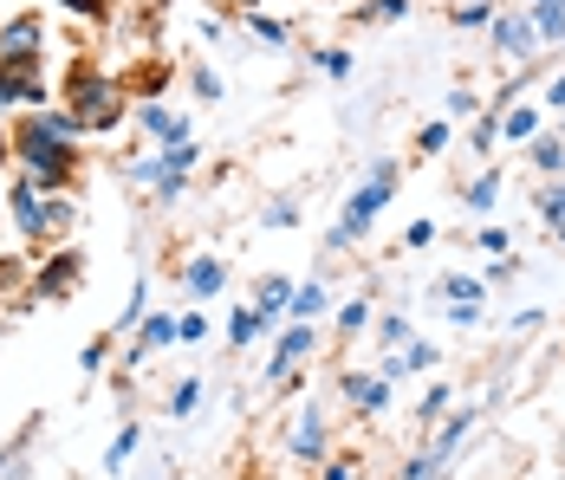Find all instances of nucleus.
I'll return each mask as SVG.
<instances>
[{"label": "nucleus", "mask_w": 565, "mask_h": 480, "mask_svg": "<svg viewBox=\"0 0 565 480\" xmlns=\"http://www.w3.org/2000/svg\"><path fill=\"white\" fill-rule=\"evenodd\" d=\"M540 209H546L553 227H565V182H559V189H546V202H540Z\"/></svg>", "instance_id": "23"}, {"label": "nucleus", "mask_w": 565, "mask_h": 480, "mask_svg": "<svg viewBox=\"0 0 565 480\" xmlns=\"http://www.w3.org/2000/svg\"><path fill=\"white\" fill-rule=\"evenodd\" d=\"M391 189H396V162H371V182L344 202V221L332 227V247H344V241H358L371 221H377V209L391 202Z\"/></svg>", "instance_id": "2"}, {"label": "nucleus", "mask_w": 565, "mask_h": 480, "mask_svg": "<svg viewBox=\"0 0 565 480\" xmlns=\"http://www.w3.org/2000/svg\"><path fill=\"white\" fill-rule=\"evenodd\" d=\"M72 286H78V254H58L53 267L40 273V292H58V299H65Z\"/></svg>", "instance_id": "11"}, {"label": "nucleus", "mask_w": 565, "mask_h": 480, "mask_svg": "<svg viewBox=\"0 0 565 480\" xmlns=\"http://www.w3.org/2000/svg\"><path fill=\"white\" fill-rule=\"evenodd\" d=\"M344 396H351V403H358V409H384V403H391V390H384V383H377V376H344Z\"/></svg>", "instance_id": "10"}, {"label": "nucleus", "mask_w": 565, "mask_h": 480, "mask_svg": "<svg viewBox=\"0 0 565 480\" xmlns=\"http://www.w3.org/2000/svg\"><path fill=\"white\" fill-rule=\"evenodd\" d=\"M195 98L215 105V98H222V78H215V72H195Z\"/></svg>", "instance_id": "26"}, {"label": "nucleus", "mask_w": 565, "mask_h": 480, "mask_svg": "<svg viewBox=\"0 0 565 480\" xmlns=\"http://www.w3.org/2000/svg\"><path fill=\"white\" fill-rule=\"evenodd\" d=\"M443 409H449V390H429V396H423V416H416V423H436Z\"/></svg>", "instance_id": "28"}, {"label": "nucleus", "mask_w": 565, "mask_h": 480, "mask_svg": "<svg viewBox=\"0 0 565 480\" xmlns=\"http://www.w3.org/2000/svg\"><path fill=\"white\" fill-rule=\"evenodd\" d=\"M494 189H501V182H494V175H481V182L468 189V209H488V202H494Z\"/></svg>", "instance_id": "27"}, {"label": "nucleus", "mask_w": 565, "mask_h": 480, "mask_svg": "<svg viewBox=\"0 0 565 480\" xmlns=\"http://www.w3.org/2000/svg\"><path fill=\"white\" fill-rule=\"evenodd\" d=\"M33 58H40V20H7L0 26V72L33 78Z\"/></svg>", "instance_id": "5"}, {"label": "nucleus", "mask_w": 565, "mask_h": 480, "mask_svg": "<svg viewBox=\"0 0 565 480\" xmlns=\"http://www.w3.org/2000/svg\"><path fill=\"white\" fill-rule=\"evenodd\" d=\"M0 105H13V78L7 72H0Z\"/></svg>", "instance_id": "35"}, {"label": "nucleus", "mask_w": 565, "mask_h": 480, "mask_svg": "<svg viewBox=\"0 0 565 480\" xmlns=\"http://www.w3.org/2000/svg\"><path fill=\"white\" fill-rule=\"evenodd\" d=\"M488 20V7L481 0H468V7H455V26H481Z\"/></svg>", "instance_id": "31"}, {"label": "nucleus", "mask_w": 565, "mask_h": 480, "mask_svg": "<svg viewBox=\"0 0 565 480\" xmlns=\"http://www.w3.org/2000/svg\"><path fill=\"white\" fill-rule=\"evenodd\" d=\"M533 130H540L533 110H508V137H533Z\"/></svg>", "instance_id": "24"}, {"label": "nucleus", "mask_w": 565, "mask_h": 480, "mask_svg": "<svg viewBox=\"0 0 565 480\" xmlns=\"http://www.w3.org/2000/svg\"><path fill=\"white\" fill-rule=\"evenodd\" d=\"M319 448H326V423H319V409H306V416L292 423V455H299V461H319Z\"/></svg>", "instance_id": "8"}, {"label": "nucleus", "mask_w": 565, "mask_h": 480, "mask_svg": "<svg viewBox=\"0 0 565 480\" xmlns=\"http://www.w3.org/2000/svg\"><path fill=\"white\" fill-rule=\"evenodd\" d=\"M533 162L559 175V169H565V143H559V137H540V143H533Z\"/></svg>", "instance_id": "18"}, {"label": "nucleus", "mask_w": 565, "mask_h": 480, "mask_svg": "<svg viewBox=\"0 0 565 480\" xmlns=\"http://www.w3.org/2000/svg\"><path fill=\"white\" fill-rule=\"evenodd\" d=\"M286 306L299 312V324H312V319H319V312H326V286H299V292H292Z\"/></svg>", "instance_id": "14"}, {"label": "nucleus", "mask_w": 565, "mask_h": 480, "mask_svg": "<svg viewBox=\"0 0 565 480\" xmlns=\"http://www.w3.org/2000/svg\"><path fill=\"white\" fill-rule=\"evenodd\" d=\"M306 351H312V324H292V331L280 338V358L267 364V371H274V383H292V371L306 364Z\"/></svg>", "instance_id": "6"}, {"label": "nucleus", "mask_w": 565, "mask_h": 480, "mask_svg": "<svg viewBox=\"0 0 565 480\" xmlns=\"http://www.w3.org/2000/svg\"><path fill=\"white\" fill-rule=\"evenodd\" d=\"M533 40H540V33H533V20H494V46H501V53H513V58H526L533 53Z\"/></svg>", "instance_id": "7"}, {"label": "nucleus", "mask_w": 565, "mask_h": 480, "mask_svg": "<svg viewBox=\"0 0 565 480\" xmlns=\"http://www.w3.org/2000/svg\"><path fill=\"white\" fill-rule=\"evenodd\" d=\"M117 105H124V92L117 85H98L85 65L72 72V124H92V130H111L117 124Z\"/></svg>", "instance_id": "3"}, {"label": "nucleus", "mask_w": 565, "mask_h": 480, "mask_svg": "<svg viewBox=\"0 0 565 480\" xmlns=\"http://www.w3.org/2000/svg\"><path fill=\"white\" fill-rule=\"evenodd\" d=\"M130 448H137V428H124V435L111 441V455H105V468H124V455H130Z\"/></svg>", "instance_id": "25"}, {"label": "nucleus", "mask_w": 565, "mask_h": 480, "mask_svg": "<svg viewBox=\"0 0 565 480\" xmlns=\"http://www.w3.org/2000/svg\"><path fill=\"white\" fill-rule=\"evenodd\" d=\"M443 292H449L455 306H481V279H468V273H455V279H443Z\"/></svg>", "instance_id": "17"}, {"label": "nucleus", "mask_w": 565, "mask_h": 480, "mask_svg": "<svg viewBox=\"0 0 565 480\" xmlns=\"http://www.w3.org/2000/svg\"><path fill=\"white\" fill-rule=\"evenodd\" d=\"M58 7H72V13H85V20H92V13H105V0H58Z\"/></svg>", "instance_id": "34"}, {"label": "nucleus", "mask_w": 565, "mask_h": 480, "mask_svg": "<svg viewBox=\"0 0 565 480\" xmlns=\"http://www.w3.org/2000/svg\"><path fill=\"white\" fill-rule=\"evenodd\" d=\"M326 480H351V461H339V468H326Z\"/></svg>", "instance_id": "36"}, {"label": "nucleus", "mask_w": 565, "mask_h": 480, "mask_svg": "<svg viewBox=\"0 0 565 480\" xmlns=\"http://www.w3.org/2000/svg\"><path fill=\"white\" fill-rule=\"evenodd\" d=\"M13 221H20L26 241H40V234H58V227L72 221V202H58V195L46 202L40 182H20V189H13Z\"/></svg>", "instance_id": "4"}, {"label": "nucleus", "mask_w": 565, "mask_h": 480, "mask_svg": "<svg viewBox=\"0 0 565 480\" xmlns=\"http://www.w3.org/2000/svg\"><path fill=\"white\" fill-rule=\"evenodd\" d=\"M286 299H292V286H286V279H267V286H260V312H267V319L280 312Z\"/></svg>", "instance_id": "19"}, {"label": "nucleus", "mask_w": 565, "mask_h": 480, "mask_svg": "<svg viewBox=\"0 0 565 480\" xmlns=\"http://www.w3.org/2000/svg\"><path fill=\"white\" fill-rule=\"evenodd\" d=\"M254 33H260L267 46H286V26H280V20H260V13H254Z\"/></svg>", "instance_id": "29"}, {"label": "nucleus", "mask_w": 565, "mask_h": 480, "mask_svg": "<svg viewBox=\"0 0 565 480\" xmlns=\"http://www.w3.org/2000/svg\"><path fill=\"white\" fill-rule=\"evenodd\" d=\"M222 286H227L222 260H195V267H189V292H222Z\"/></svg>", "instance_id": "12"}, {"label": "nucleus", "mask_w": 565, "mask_h": 480, "mask_svg": "<svg viewBox=\"0 0 565 480\" xmlns=\"http://www.w3.org/2000/svg\"><path fill=\"white\" fill-rule=\"evenodd\" d=\"M175 338V324L170 319H143V331H137V358H150L157 344H170Z\"/></svg>", "instance_id": "16"}, {"label": "nucleus", "mask_w": 565, "mask_h": 480, "mask_svg": "<svg viewBox=\"0 0 565 480\" xmlns=\"http://www.w3.org/2000/svg\"><path fill=\"white\" fill-rule=\"evenodd\" d=\"M553 105L565 110V72H559V78H553Z\"/></svg>", "instance_id": "37"}, {"label": "nucleus", "mask_w": 565, "mask_h": 480, "mask_svg": "<svg viewBox=\"0 0 565 480\" xmlns=\"http://www.w3.org/2000/svg\"><path fill=\"white\" fill-rule=\"evenodd\" d=\"M170 409H175V416H189V409H195V383H182V390H175Z\"/></svg>", "instance_id": "32"}, {"label": "nucleus", "mask_w": 565, "mask_h": 480, "mask_svg": "<svg viewBox=\"0 0 565 480\" xmlns=\"http://www.w3.org/2000/svg\"><path fill=\"white\" fill-rule=\"evenodd\" d=\"M403 7H409V0H377V7H371V20H396Z\"/></svg>", "instance_id": "33"}, {"label": "nucleus", "mask_w": 565, "mask_h": 480, "mask_svg": "<svg viewBox=\"0 0 565 480\" xmlns=\"http://www.w3.org/2000/svg\"><path fill=\"white\" fill-rule=\"evenodd\" d=\"M429 364H436V344H409L403 351V371H429Z\"/></svg>", "instance_id": "22"}, {"label": "nucleus", "mask_w": 565, "mask_h": 480, "mask_svg": "<svg viewBox=\"0 0 565 480\" xmlns=\"http://www.w3.org/2000/svg\"><path fill=\"white\" fill-rule=\"evenodd\" d=\"M0 162H7V143H0Z\"/></svg>", "instance_id": "38"}, {"label": "nucleus", "mask_w": 565, "mask_h": 480, "mask_svg": "<svg viewBox=\"0 0 565 480\" xmlns=\"http://www.w3.org/2000/svg\"><path fill=\"white\" fill-rule=\"evenodd\" d=\"M364 319H371V306H364V299H351V306H344V312H339V324H344V331H358V324H364Z\"/></svg>", "instance_id": "30"}, {"label": "nucleus", "mask_w": 565, "mask_h": 480, "mask_svg": "<svg viewBox=\"0 0 565 480\" xmlns=\"http://www.w3.org/2000/svg\"><path fill=\"white\" fill-rule=\"evenodd\" d=\"M260 324H267V312H260V306H254V312H234V331H227V338H234V344H247Z\"/></svg>", "instance_id": "20"}, {"label": "nucleus", "mask_w": 565, "mask_h": 480, "mask_svg": "<svg viewBox=\"0 0 565 480\" xmlns=\"http://www.w3.org/2000/svg\"><path fill=\"white\" fill-rule=\"evenodd\" d=\"M559 241H565V227H559Z\"/></svg>", "instance_id": "39"}, {"label": "nucleus", "mask_w": 565, "mask_h": 480, "mask_svg": "<svg viewBox=\"0 0 565 480\" xmlns=\"http://www.w3.org/2000/svg\"><path fill=\"white\" fill-rule=\"evenodd\" d=\"M533 33H540V40H559V33H565V0H540Z\"/></svg>", "instance_id": "13"}, {"label": "nucleus", "mask_w": 565, "mask_h": 480, "mask_svg": "<svg viewBox=\"0 0 565 480\" xmlns=\"http://www.w3.org/2000/svg\"><path fill=\"white\" fill-rule=\"evenodd\" d=\"M72 110H33L26 124H20V137H13V157L33 169V182H65L72 175Z\"/></svg>", "instance_id": "1"}, {"label": "nucleus", "mask_w": 565, "mask_h": 480, "mask_svg": "<svg viewBox=\"0 0 565 480\" xmlns=\"http://www.w3.org/2000/svg\"><path fill=\"white\" fill-rule=\"evenodd\" d=\"M468 428H475V409H468V416H455V423L436 435V448H429V455H436V461H449L455 448H461V435H468Z\"/></svg>", "instance_id": "15"}, {"label": "nucleus", "mask_w": 565, "mask_h": 480, "mask_svg": "<svg viewBox=\"0 0 565 480\" xmlns=\"http://www.w3.org/2000/svg\"><path fill=\"white\" fill-rule=\"evenodd\" d=\"M403 480H443V461H436V455H416V461L403 468Z\"/></svg>", "instance_id": "21"}, {"label": "nucleus", "mask_w": 565, "mask_h": 480, "mask_svg": "<svg viewBox=\"0 0 565 480\" xmlns=\"http://www.w3.org/2000/svg\"><path fill=\"white\" fill-rule=\"evenodd\" d=\"M137 117H143V130H150V137H163V143H189V124H182V117H170V110L143 105Z\"/></svg>", "instance_id": "9"}]
</instances>
